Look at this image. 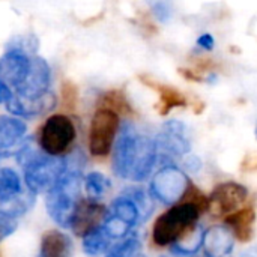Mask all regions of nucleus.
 I'll return each instance as SVG.
<instances>
[{
	"mask_svg": "<svg viewBox=\"0 0 257 257\" xmlns=\"http://www.w3.org/2000/svg\"><path fill=\"white\" fill-rule=\"evenodd\" d=\"M248 199V190L238 182L218 184L209 196V212L214 217H227L241 209Z\"/></svg>",
	"mask_w": 257,
	"mask_h": 257,
	"instance_id": "obj_9",
	"label": "nucleus"
},
{
	"mask_svg": "<svg viewBox=\"0 0 257 257\" xmlns=\"http://www.w3.org/2000/svg\"><path fill=\"white\" fill-rule=\"evenodd\" d=\"M139 257H145V256H139Z\"/></svg>",
	"mask_w": 257,
	"mask_h": 257,
	"instance_id": "obj_32",
	"label": "nucleus"
},
{
	"mask_svg": "<svg viewBox=\"0 0 257 257\" xmlns=\"http://www.w3.org/2000/svg\"><path fill=\"white\" fill-rule=\"evenodd\" d=\"M38 257H72L71 238L59 230H48L42 235Z\"/></svg>",
	"mask_w": 257,
	"mask_h": 257,
	"instance_id": "obj_18",
	"label": "nucleus"
},
{
	"mask_svg": "<svg viewBox=\"0 0 257 257\" xmlns=\"http://www.w3.org/2000/svg\"><path fill=\"white\" fill-rule=\"evenodd\" d=\"M110 241H111L110 236L105 233L101 224L83 236V250L87 256H99L108 251V248L111 247Z\"/></svg>",
	"mask_w": 257,
	"mask_h": 257,
	"instance_id": "obj_21",
	"label": "nucleus"
},
{
	"mask_svg": "<svg viewBox=\"0 0 257 257\" xmlns=\"http://www.w3.org/2000/svg\"><path fill=\"white\" fill-rule=\"evenodd\" d=\"M140 250V241L136 236H128L119 241L117 244L111 245L105 257H134Z\"/></svg>",
	"mask_w": 257,
	"mask_h": 257,
	"instance_id": "obj_24",
	"label": "nucleus"
},
{
	"mask_svg": "<svg viewBox=\"0 0 257 257\" xmlns=\"http://www.w3.org/2000/svg\"><path fill=\"white\" fill-rule=\"evenodd\" d=\"M119 131V114L114 110L99 107L89 128V151L93 157L102 158L111 152Z\"/></svg>",
	"mask_w": 257,
	"mask_h": 257,
	"instance_id": "obj_7",
	"label": "nucleus"
},
{
	"mask_svg": "<svg viewBox=\"0 0 257 257\" xmlns=\"http://www.w3.org/2000/svg\"><path fill=\"white\" fill-rule=\"evenodd\" d=\"M242 257H257V248H253V250L247 251Z\"/></svg>",
	"mask_w": 257,
	"mask_h": 257,
	"instance_id": "obj_30",
	"label": "nucleus"
},
{
	"mask_svg": "<svg viewBox=\"0 0 257 257\" xmlns=\"http://www.w3.org/2000/svg\"><path fill=\"white\" fill-rule=\"evenodd\" d=\"M50 81L51 72L48 63L42 57L33 56L30 57V68L27 71V75L23 83L15 89V95L29 99L41 98L50 92Z\"/></svg>",
	"mask_w": 257,
	"mask_h": 257,
	"instance_id": "obj_10",
	"label": "nucleus"
},
{
	"mask_svg": "<svg viewBox=\"0 0 257 257\" xmlns=\"http://www.w3.org/2000/svg\"><path fill=\"white\" fill-rule=\"evenodd\" d=\"M226 226L232 230L233 236L239 242H250L254 238L256 227V209L253 206H242L224 218Z\"/></svg>",
	"mask_w": 257,
	"mask_h": 257,
	"instance_id": "obj_17",
	"label": "nucleus"
},
{
	"mask_svg": "<svg viewBox=\"0 0 257 257\" xmlns=\"http://www.w3.org/2000/svg\"><path fill=\"white\" fill-rule=\"evenodd\" d=\"M105 215H107V209L104 205L98 203L96 200H90V199L83 200L81 199V202L78 203V208L74 214V218L71 223V230L75 235L83 238L86 233H89L90 230L101 226Z\"/></svg>",
	"mask_w": 257,
	"mask_h": 257,
	"instance_id": "obj_13",
	"label": "nucleus"
},
{
	"mask_svg": "<svg viewBox=\"0 0 257 257\" xmlns=\"http://www.w3.org/2000/svg\"><path fill=\"white\" fill-rule=\"evenodd\" d=\"M202 242H203V233L196 224L173 244L172 253L179 257L196 256L202 248Z\"/></svg>",
	"mask_w": 257,
	"mask_h": 257,
	"instance_id": "obj_20",
	"label": "nucleus"
},
{
	"mask_svg": "<svg viewBox=\"0 0 257 257\" xmlns=\"http://www.w3.org/2000/svg\"><path fill=\"white\" fill-rule=\"evenodd\" d=\"M241 172H245V173H254L257 172V154H247L242 161H241V166H239Z\"/></svg>",
	"mask_w": 257,
	"mask_h": 257,
	"instance_id": "obj_26",
	"label": "nucleus"
},
{
	"mask_svg": "<svg viewBox=\"0 0 257 257\" xmlns=\"http://www.w3.org/2000/svg\"><path fill=\"white\" fill-rule=\"evenodd\" d=\"M77 137L74 122L65 114L50 116L39 130V148L53 157H62L74 143Z\"/></svg>",
	"mask_w": 257,
	"mask_h": 257,
	"instance_id": "obj_5",
	"label": "nucleus"
},
{
	"mask_svg": "<svg viewBox=\"0 0 257 257\" xmlns=\"http://www.w3.org/2000/svg\"><path fill=\"white\" fill-rule=\"evenodd\" d=\"M197 44L203 48V50H212L214 48V44H215V41H214V36L211 35V33H203V35H200L199 36V39H197Z\"/></svg>",
	"mask_w": 257,
	"mask_h": 257,
	"instance_id": "obj_27",
	"label": "nucleus"
},
{
	"mask_svg": "<svg viewBox=\"0 0 257 257\" xmlns=\"http://www.w3.org/2000/svg\"><path fill=\"white\" fill-rule=\"evenodd\" d=\"M158 152L166 155H185L190 152L191 145L187 137V128L181 120H169L163 125L160 134L155 139Z\"/></svg>",
	"mask_w": 257,
	"mask_h": 257,
	"instance_id": "obj_11",
	"label": "nucleus"
},
{
	"mask_svg": "<svg viewBox=\"0 0 257 257\" xmlns=\"http://www.w3.org/2000/svg\"><path fill=\"white\" fill-rule=\"evenodd\" d=\"M202 212L199 208L188 202L173 205L164 214H161L152 229V242L157 247L173 245L184 233L197 224V218Z\"/></svg>",
	"mask_w": 257,
	"mask_h": 257,
	"instance_id": "obj_4",
	"label": "nucleus"
},
{
	"mask_svg": "<svg viewBox=\"0 0 257 257\" xmlns=\"http://www.w3.org/2000/svg\"><path fill=\"white\" fill-rule=\"evenodd\" d=\"M155 89L160 93V108H158L160 114H167L173 108L187 105V98L175 87L157 84Z\"/></svg>",
	"mask_w": 257,
	"mask_h": 257,
	"instance_id": "obj_23",
	"label": "nucleus"
},
{
	"mask_svg": "<svg viewBox=\"0 0 257 257\" xmlns=\"http://www.w3.org/2000/svg\"><path fill=\"white\" fill-rule=\"evenodd\" d=\"M54 105H56V96L51 92H48L47 95H44L41 98H33V99L12 95V98L6 102L8 110L12 114L21 116V117L39 116L42 113L50 111Z\"/></svg>",
	"mask_w": 257,
	"mask_h": 257,
	"instance_id": "obj_16",
	"label": "nucleus"
},
{
	"mask_svg": "<svg viewBox=\"0 0 257 257\" xmlns=\"http://www.w3.org/2000/svg\"><path fill=\"white\" fill-rule=\"evenodd\" d=\"M202 248L206 257H227L233 251V233L226 226H212L203 233Z\"/></svg>",
	"mask_w": 257,
	"mask_h": 257,
	"instance_id": "obj_15",
	"label": "nucleus"
},
{
	"mask_svg": "<svg viewBox=\"0 0 257 257\" xmlns=\"http://www.w3.org/2000/svg\"><path fill=\"white\" fill-rule=\"evenodd\" d=\"M83 158L75 154L68 157V167L60 181L45 194V208L50 218L63 229H71L74 214L81 202Z\"/></svg>",
	"mask_w": 257,
	"mask_h": 257,
	"instance_id": "obj_2",
	"label": "nucleus"
},
{
	"mask_svg": "<svg viewBox=\"0 0 257 257\" xmlns=\"http://www.w3.org/2000/svg\"><path fill=\"white\" fill-rule=\"evenodd\" d=\"M158 157L155 140L140 134L133 123H125L113 146V172L117 178L131 182L145 181Z\"/></svg>",
	"mask_w": 257,
	"mask_h": 257,
	"instance_id": "obj_1",
	"label": "nucleus"
},
{
	"mask_svg": "<svg viewBox=\"0 0 257 257\" xmlns=\"http://www.w3.org/2000/svg\"><path fill=\"white\" fill-rule=\"evenodd\" d=\"M12 92H11V87H8L5 83L0 81V104H6L11 98H12Z\"/></svg>",
	"mask_w": 257,
	"mask_h": 257,
	"instance_id": "obj_28",
	"label": "nucleus"
},
{
	"mask_svg": "<svg viewBox=\"0 0 257 257\" xmlns=\"http://www.w3.org/2000/svg\"><path fill=\"white\" fill-rule=\"evenodd\" d=\"M191 182L187 175L173 164L161 167L151 181L149 193L164 205H176L182 200Z\"/></svg>",
	"mask_w": 257,
	"mask_h": 257,
	"instance_id": "obj_8",
	"label": "nucleus"
},
{
	"mask_svg": "<svg viewBox=\"0 0 257 257\" xmlns=\"http://www.w3.org/2000/svg\"><path fill=\"white\" fill-rule=\"evenodd\" d=\"M30 68V57L20 50H8L0 59V81L8 87L17 89L27 75Z\"/></svg>",
	"mask_w": 257,
	"mask_h": 257,
	"instance_id": "obj_14",
	"label": "nucleus"
},
{
	"mask_svg": "<svg viewBox=\"0 0 257 257\" xmlns=\"http://www.w3.org/2000/svg\"><path fill=\"white\" fill-rule=\"evenodd\" d=\"M83 185H84V191L87 194V199L98 202L99 199H102L108 193L111 182L101 172H90L83 178Z\"/></svg>",
	"mask_w": 257,
	"mask_h": 257,
	"instance_id": "obj_22",
	"label": "nucleus"
},
{
	"mask_svg": "<svg viewBox=\"0 0 257 257\" xmlns=\"http://www.w3.org/2000/svg\"><path fill=\"white\" fill-rule=\"evenodd\" d=\"M17 227H18L17 217L0 209V242H3L9 236H12L14 232L17 230Z\"/></svg>",
	"mask_w": 257,
	"mask_h": 257,
	"instance_id": "obj_25",
	"label": "nucleus"
},
{
	"mask_svg": "<svg viewBox=\"0 0 257 257\" xmlns=\"http://www.w3.org/2000/svg\"><path fill=\"white\" fill-rule=\"evenodd\" d=\"M27 126L21 119L0 116V158L18 155L27 142Z\"/></svg>",
	"mask_w": 257,
	"mask_h": 257,
	"instance_id": "obj_12",
	"label": "nucleus"
},
{
	"mask_svg": "<svg viewBox=\"0 0 257 257\" xmlns=\"http://www.w3.org/2000/svg\"><path fill=\"white\" fill-rule=\"evenodd\" d=\"M17 160L23 169L26 187L35 194H47L60 181L68 167V157L48 155L30 139L18 152Z\"/></svg>",
	"mask_w": 257,
	"mask_h": 257,
	"instance_id": "obj_3",
	"label": "nucleus"
},
{
	"mask_svg": "<svg viewBox=\"0 0 257 257\" xmlns=\"http://www.w3.org/2000/svg\"><path fill=\"white\" fill-rule=\"evenodd\" d=\"M107 214L117 218V220H120L122 223L130 226L131 229L142 220L140 209H139L137 203L134 202V199L130 196V193L126 190L113 200L110 209H107Z\"/></svg>",
	"mask_w": 257,
	"mask_h": 257,
	"instance_id": "obj_19",
	"label": "nucleus"
},
{
	"mask_svg": "<svg viewBox=\"0 0 257 257\" xmlns=\"http://www.w3.org/2000/svg\"><path fill=\"white\" fill-rule=\"evenodd\" d=\"M161 257H167V256H161Z\"/></svg>",
	"mask_w": 257,
	"mask_h": 257,
	"instance_id": "obj_33",
	"label": "nucleus"
},
{
	"mask_svg": "<svg viewBox=\"0 0 257 257\" xmlns=\"http://www.w3.org/2000/svg\"><path fill=\"white\" fill-rule=\"evenodd\" d=\"M254 136H256V139H257V125H256V130H254Z\"/></svg>",
	"mask_w": 257,
	"mask_h": 257,
	"instance_id": "obj_31",
	"label": "nucleus"
},
{
	"mask_svg": "<svg viewBox=\"0 0 257 257\" xmlns=\"http://www.w3.org/2000/svg\"><path fill=\"white\" fill-rule=\"evenodd\" d=\"M185 166H187V169H190V170H193V172H197V170L200 169L202 163H200V160H199V158L191 157V158H188V160L185 161Z\"/></svg>",
	"mask_w": 257,
	"mask_h": 257,
	"instance_id": "obj_29",
	"label": "nucleus"
},
{
	"mask_svg": "<svg viewBox=\"0 0 257 257\" xmlns=\"http://www.w3.org/2000/svg\"><path fill=\"white\" fill-rule=\"evenodd\" d=\"M20 175L11 167H0V209L18 217L35 203V193L24 187Z\"/></svg>",
	"mask_w": 257,
	"mask_h": 257,
	"instance_id": "obj_6",
	"label": "nucleus"
}]
</instances>
